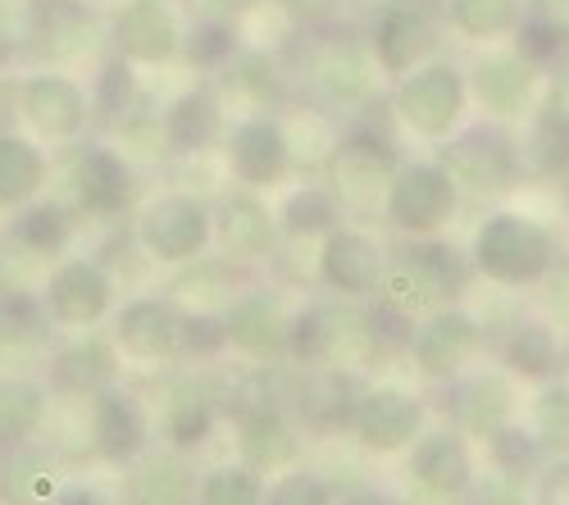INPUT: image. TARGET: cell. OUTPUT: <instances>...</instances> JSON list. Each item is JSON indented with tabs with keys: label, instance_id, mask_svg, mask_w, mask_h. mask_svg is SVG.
Wrapping results in <instances>:
<instances>
[{
	"label": "cell",
	"instance_id": "e575fe53",
	"mask_svg": "<svg viewBox=\"0 0 569 505\" xmlns=\"http://www.w3.org/2000/svg\"><path fill=\"white\" fill-rule=\"evenodd\" d=\"M201 505H260V487L247 469H219L206 478Z\"/></svg>",
	"mask_w": 569,
	"mask_h": 505
},
{
	"label": "cell",
	"instance_id": "f907efd6",
	"mask_svg": "<svg viewBox=\"0 0 569 505\" xmlns=\"http://www.w3.org/2000/svg\"><path fill=\"white\" fill-rule=\"evenodd\" d=\"M282 6H288L297 19H319V14L333 10V0H282Z\"/></svg>",
	"mask_w": 569,
	"mask_h": 505
},
{
	"label": "cell",
	"instance_id": "d6986e66",
	"mask_svg": "<svg viewBox=\"0 0 569 505\" xmlns=\"http://www.w3.org/2000/svg\"><path fill=\"white\" fill-rule=\"evenodd\" d=\"M473 87H479V101L488 110H519L529 101V91H533V69L529 60H519V55H492L483 60L479 69H473Z\"/></svg>",
	"mask_w": 569,
	"mask_h": 505
},
{
	"label": "cell",
	"instance_id": "8992f818",
	"mask_svg": "<svg viewBox=\"0 0 569 505\" xmlns=\"http://www.w3.org/2000/svg\"><path fill=\"white\" fill-rule=\"evenodd\" d=\"M510 173H515V160H510V147L497 132H473V137H465V142H456L451 155H447V178L465 182V188L497 192L510 182Z\"/></svg>",
	"mask_w": 569,
	"mask_h": 505
},
{
	"label": "cell",
	"instance_id": "681fc988",
	"mask_svg": "<svg viewBox=\"0 0 569 505\" xmlns=\"http://www.w3.org/2000/svg\"><path fill=\"white\" fill-rule=\"evenodd\" d=\"M19 478H23V492H19L23 501H28V496H46V492H51V483H46L51 474H41L37 465H19Z\"/></svg>",
	"mask_w": 569,
	"mask_h": 505
},
{
	"label": "cell",
	"instance_id": "7c38bea8",
	"mask_svg": "<svg viewBox=\"0 0 569 505\" xmlns=\"http://www.w3.org/2000/svg\"><path fill=\"white\" fill-rule=\"evenodd\" d=\"M473 337H479V329H473V319H465L460 310H442L433 314L429 324L419 329L415 337V355L429 374H451L465 364V355L473 351Z\"/></svg>",
	"mask_w": 569,
	"mask_h": 505
},
{
	"label": "cell",
	"instance_id": "f6af8a7d",
	"mask_svg": "<svg viewBox=\"0 0 569 505\" xmlns=\"http://www.w3.org/2000/svg\"><path fill=\"white\" fill-rule=\"evenodd\" d=\"M242 73H247L242 82L256 91V97H278V78H273V69H269L260 55H251V60L242 64Z\"/></svg>",
	"mask_w": 569,
	"mask_h": 505
},
{
	"label": "cell",
	"instance_id": "cb8c5ba5",
	"mask_svg": "<svg viewBox=\"0 0 569 505\" xmlns=\"http://www.w3.org/2000/svg\"><path fill=\"white\" fill-rule=\"evenodd\" d=\"M242 451H247V461H251V465H260V469H278L282 461H292L297 442H292L288 424H282L273 410H256V415L247 420V428H242Z\"/></svg>",
	"mask_w": 569,
	"mask_h": 505
},
{
	"label": "cell",
	"instance_id": "db71d44e",
	"mask_svg": "<svg viewBox=\"0 0 569 505\" xmlns=\"http://www.w3.org/2000/svg\"><path fill=\"white\" fill-rule=\"evenodd\" d=\"M342 505H383V501H378V496H369V492H360V496H347Z\"/></svg>",
	"mask_w": 569,
	"mask_h": 505
},
{
	"label": "cell",
	"instance_id": "ac0fdd59",
	"mask_svg": "<svg viewBox=\"0 0 569 505\" xmlns=\"http://www.w3.org/2000/svg\"><path fill=\"white\" fill-rule=\"evenodd\" d=\"M78 201L91 214H114L128 201V169L110 151H87L78 160Z\"/></svg>",
	"mask_w": 569,
	"mask_h": 505
},
{
	"label": "cell",
	"instance_id": "ee69618b",
	"mask_svg": "<svg viewBox=\"0 0 569 505\" xmlns=\"http://www.w3.org/2000/svg\"><path fill=\"white\" fill-rule=\"evenodd\" d=\"M565 37H569V32H565V28H556V23H551V19H542V14L525 23V41H529V51H533V55H551Z\"/></svg>",
	"mask_w": 569,
	"mask_h": 505
},
{
	"label": "cell",
	"instance_id": "4dcf8cb0",
	"mask_svg": "<svg viewBox=\"0 0 569 505\" xmlns=\"http://www.w3.org/2000/svg\"><path fill=\"white\" fill-rule=\"evenodd\" d=\"M315 73H319V87L338 101H351L369 87V69H365V55L356 51V46H333V51L319 60Z\"/></svg>",
	"mask_w": 569,
	"mask_h": 505
},
{
	"label": "cell",
	"instance_id": "52a82bcc",
	"mask_svg": "<svg viewBox=\"0 0 569 505\" xmlns=\"http://www.w3.org/2000/svg\"><path fill=\"white\" fill-rule=\"evenodd\" d=\"M23 110H28V119L41 132H51V137H73L87 123V97H82V91L69 78H56V73L28 82Z\"/></svg>",
	"mask_w": 569,
	"mask_h": 505
},
{
	"label": "cell",
	"instance_id": "4316f807",
	"mask_svg": "<svg viewBox=\"0 0 569 505\" xmlns=\"http://www.w3.org/2000/svg\"><path fill=\"white\" fill-rule=\"evenodd\" d=\"M187 492H192V478H187V469L178 461H169V455L147 461V465H141V474L132 478L137 505H182Z\"/></svg>",
	"mask_w": 569,
	"mask_h": 505
},
{
	"label": "cell",
	"instance_id": "83f0119b",
	"mask_svg": "<svg viewBox=\"0 0 569 505\" xmlns=\"http://www.w3.org/2000/svg\"><path fill=\"white\" fill-rule=\"evenodd\" d=\"M214 123H219V110L206 91H192V97H182L173 110H169V142L182 147V151H197L214 137Z\"/></svg>",
	"mask_w": 569,
	"mask_h": 505
},
{
	"label": "cell",
	"instance_id": "f1b7e54d",
	"mask_svg": "<svg viewBox=\"0 0 569 505\" xmlns=\"http://www.w3.org/2000/svg\"><path fill=\"white\" fill-rule=\"evenodd\" d=\"M529 155L542 173H560L569 169V110L565 105H547L533 123V137H529Z\"/></svg>",
	"mask_w": 569,
	"mask_h": 505
},
{
	"label": "cell",
	"instance_id": "5b68a950",
	"mask_svg": "<svg viewBox=\"0 0 569 505\" xmlns=\"http://www.w3.org/2000/svg\"><path fill=\"white\" fill-rule=\"evenodd\" d=\"M210 238V219L197 201H160L147 210V219H141V242H147L151 255L160 260H192Z\"/></svg>",
	"mask_w": 569,
	"mask_h": 505
},
{
	"label": "cell",
	"instance_id": "30bf717a",
	"mask_svg": "<svg viewBox=\"0 0 569 505\" xmlns=\"http://www.w3.org/2000/svg\"><path fill=\"white\" fill-rule=\"evenodd\" d=\"M319 264H323L328 287L351 292V296L373 292L378 279H383V260H378L373 242L360 238V233H333V238H328V246H323Z\"/></svg>",
	"mask_w": 569,
	"mask_h": 505
},
{
	"label": "cell",
	"instance_id": "d590c367",
	"mask_svg": "<svg viewBox=\"0 0 569 505\" xmlns=\"http://www.w3.org/2000/svg\"><path fill=\"white\" fill-rule=\"evenodd\" d=\"M510 360H515L525 374H547L551 364H556V342H551V333H542V329H519L515 342H510Z\"/></svg>",
	"mask_w": 569,
	"mask_h": 505
},
{
	"label": "cell",
	"instance_id": "5bb4252c",
	"mask_svg": "<svg viewBox=\"0 0 569 505\" xmlns=\"http://www.w3.org/2000/svg\"><path fill=\"white\" fill-rule=\"evenodd\" d=\"M223 324H228V337H232L237 346H247L251 355H278V351H288V333H292V324L282 319L278 301H269V296H247V301H237Z\"/></svg>",
	"mask_w": 569,
	"mask_h": 505
},
{
	"label": "cell",
	"instance_id": "d6a6232c",
	"mask_svg": "<svg viewBox=\"0 0 569 505\" xmlns=\"http://www.w3.org/2000/svg\"><path fill=\"white\" fill-rule=\"evenodd\" d=\"M519 0H451V14L469 37H497L515 23Z\"/></svg>",
	"mask_w": 569,
	"mask_h": 505
},
{
	"label": "cell",
	"instance_id": "d4e9b609",
	"mask_svg": "<svg viewBox=\"0 0 569 505\" xmlns=\"http://www.w3.org/2000/svg\"><path fill=\"white\" fill-rule=\"evenodd\" d=\"M223 242H228L232 251H242V255L269 251L273 228H269L264 205L251 201V196H232V201L223 205Z\"/></svg>",
	"mask_w": 569,
	"mask_h": 505
},
{
	"label": "cell",
	"instance_id": "ba28073f",
	"mask_svg": "<svg viewBox=\"0 0 569 505\" xmlns=\"http://www.w3.org/2000/svg\"><path fill=\"white\" fill-rule=\"evenodd\" d=\"M356 428L373 451H397L419 428V405L401 392H369L356 405Z\"/></svg>",
	"mask_w": 569,
	"mask_h": 505
},
{
	"label": "cell",
	"instance_id": "7a4b0ae2",
	"mask_svg": "<svg viewBox=\"0 0 569 505\" xmlns=\"http://www.w3.org/2000/svg\"><path fill=\"white\" fill-rule=\"evenodd\" d=\"M460 283H465V269L451 246H419L401 255L388 273V292L397 296V305H433L451 296Z\"/></svg>",
	"mask_w": 569,
	"mask_h": 505
},
{
	"label": "cell",
	"instance_id": "6da1fadb",
	"mask_svg": "<svg viewBox=\"0 0 569 505\" xmlns=\"http://www.w3.org/2000/svg\"><path fill=\"white\" fill-rule=\"evenodd\" d=\"M473 255H479L483 273H492V279L529 283L551 264V242H547V233L538 223L519 219V214H497V219L483 223Z\"/></svg>",
	"mask_w": 569,
	"mask_h": 505
},
{
	"label": "cell",
	"instance_id": "816d5d0a",
	"mask_svg": "<svg viewBox=\"0 0 569 505\" xmlns=\"http://www.w3.org/2000/svg\"><path fill=\"white\" fill-rule=\"evenodd\" d=\"M60 505H101L97 496H87V492H73V496H64Z\"/></svg>",
	"mask_w": 569,
	"mask_h": 505
},
{
	"label": "cell",
	"instance_id": "7dc6e473",
	"mask_svg": "<svg viewBox=\"0 0 569 505\" xmlns=\"http://www.w3.org/2000/svg\"><path fill=\"white\" fill-rule=\"evenodd\" d=\"M473 505H525V501L515 496V487H510V483H488V487H479Z\"/></svg>",
	"mask_w": 569,
	"mask_h": 505
},
{
	"label": "cell",
	"instance_id": "484cf974",
	"mask_svg": "<svg viewBox=\"0 0 569 505\" xmlns=\"http://www.w3.org/2000/svg\"><path fill=\"white\" fill-rule=\"evenodd\" d=\"M114 374V355L101 342H78L56 360V378L69 392H97Z\"/></svg>",
	"mask_w": 569,
	"mask_h": 505
},
{
	"label": "cell",
	"instance_id": "60d3db41",
	"mask_svg": "<svg viewBox=\"0 0 569 505\" xmlns=\"http://www.w3.org/2000/svg\"><path fill=\"white\" fill-rule=\"evenodd\" d=\"M206 428H210V410H206L201 401H182V405L173 410V424H169L173 442L192 446V442H201V437H206Z\"/></svg>",
	"mask_w": 569,
	"mask_h": 505
},
{
	"label": "cell",
	"instance_id": "7bdbcfd3",
	"mask_svg": "<svg viewBox=\"0 0 569 505\" xmlns=\"http://www.w3.org/2000/svg\"><path fill=\"white\" fill-rule=\"evenodd\" d=\"M182 342L192 351H219L228 342V324H219V319H192V324L182 329Z\"/></svg>",
	"mask_w": 569,
	"mask_h": 505
},
{
	"label": "cell",
	"instance_id": "4fadbf2b",
	"mask_svg": "<svg viewBox=\"0 0 569 505\" xmlns=\"http://www.w3.org/2000/svg\"><path fill=\"white\" fill-rule=\"evenodd\" d=\"M110 305V283L97 264H64L51 279V310L64 324H91Z\"/></svg>",
	"mask_w": 569,
	"mask_h": 505
},
{
	"label": "cell",
	"instance_id": "1f68e13d",
	"mask_svg": "<svg viewBox=\"0 0 569 505\" xmlns=\"http://www.w3.org/2000/svg\"><path fill=\"white\" fill-rule=\"evenodd\" d=\"M506 405H510L506 383L501 378H479L473 387H465V396H460V420L473 433H497L501 420H506Z\"/></svg>",
	"mask_w": 569,
	"mask_h": 505
},
{
	"label": "cell",
	"instance_id": "f35d334b",
	"mask_svg": "<svg viewBox=\"0 0 569 505\" xmlns=\"http://www.w3.org/2000/svg\"><path fill=\"white\" fill-rule=\"evenodd\" d=\"M269 505H328V487L310 474H292V478H282L273 487Z\"/></svg>",
	"mask_w": 569,
	"mask_h": 505
},
{
	"label": "cell",
	"instance_id": "b9f144b4",
	"mask_svg": "<svg viewBox=\"0 0 569 505\" xmlns=\"http://www.w3.org/2000/svg\"><path fill=\"white\" fill-rule=\"evenodd\" d=\"M232 51V32L223 28V23H201L197 32H192V60L197 64H214V60H223Z\"/></svg>",
	"mask_w": 569,
	"mask_h": 505
},
{
	"label": "cell",
	"instance_id": "8fae6325",
	"mask_svg": "<svg viewBox=\"0 0 569 505\" xmlns=\"http://www.w3.org/2000/svg\"><path fill=\"white\" fill-rule=\"evenodd\" d=\"M388 169H392V151L383 142H373V137L356 132L333 160V182L347 201H373L378 188H388Z\"/></svg>",
	"mask_w": 569,
	"mask_h": 505
},
{
	"label": "cell",
	"instance_id": "f5cc1de1",
	"mask_svg": "<svg viewBox=\"0 0 569 505\" xmlns=\"http://www.w3.org/2000/svg\"><path fill=\"white\" fill-rule=\"evenodd\" d=\"M197 6H206V10H214V14H223V10H232L237 0H197Z\"/></svg>",
	"mask_w": 569,
	"mask_h": 505
},
{
	"label": "cell",
	"instance_id": "9a60e30c",
	"mask_svg": "<svg viewBox=\"0 0 569 505\" xmlns=\"http://www.w3.org/2000/svg\"><path fill=\"white\" fill-rule=\"evenodd\" d=\"M119 337L132 355H169L182 342V319L164 301H132L119 314Z\"/></svg>",
	"mask_w": 569,
	"mask_h": 505
},
{
	"label": "cell",
	"instance_id": "8d00e7d4",
	"mask_svg": "<svg viewBox=\"0 0 569 505\" xmlns=\"http://www.w3.org/2000/svg\"><path fill=\"white\" fill-rule=\"evenodd\" d=\"M64 214L60 210H51V205H41V210H32L23 223H19V242H28L37 255H46V251H56L60 242H64Z\"/></svg>",
	"mask_w": 569,
	"mask_h": 505
},
{
	"label": "cell",
	"instance_id": "603a6c76",
	"mask_svg": "<svg viewBox=\"0 0 569 505\" xmlns=\"http://www.w3.org/2000/svg\"><path fill=\"white\" fill-rule=\"evenodd\" d=\"M41 188V155L23 137H0V205H19Z\"/></svg>",
	"mask_w": 569,
	"mask_h": 505
},
{
	"label": "cell",
	"instance_id": "ffe728a7",
	"mask_svg": "<svg viewBox=\"0 0 569 505\" xmlns=\"http://www.w3.org/2000/svg\"><path fill=\"white\" fill-rule=\"evenodd\" d=\"M356 383L342 374V370H323L315 374L306 387H301V415L315 424V428H342L356 420Z\"/></svg>",
	"mask_w": 569,
	"mask_h": 505
},
{
	"label": "cell",
	"instance_id": "9c48e42d",
	"mask_svg": "<svg viewBox=\"0 0 569 505\" xmlns=\"http://www.w3.org/2000/svg\"><path fill=\"white\" fill-rule=\"evenodd\" d=\"M119 46L132 60H169L178 51V23L160 0H137L114 23Z\"/></svg>",
	"mask_w": 569,
	"mask_h": 505
},
{
	"label": "cell",
	"instance_id": "bcb514c9",
	"mask_svg": "<svg viewBox=\"0 0 569 505\" xmlns=\"http://www.w3.org/2000/svg\"><path fill=\"white\" fill-rule=\"evenodd\" d=\"M538 505H569V465H556V469L542 478Z\"/></svg>",
	"mask_w": 569,
	"mask_h": 505
},
{
	"label": "cell",
	"instance_id": "277c9868",
	"mask_svg": "<svg viewBox=\"0 0 569 505\" xmlns=\"http://www.w3.org/2000/svg\"><path fill=\"white\" fill-rule=\"evenodd\" d=\"M460 105H465V87H460V73H451V69H423V73L406 78L401 97H397L401 119L415 132H429V137L451 132Z\"/></svg>",
	"mask_w": 569,
	"mask_h": 505
},
{
	"label": "cell",
	"instance_id": "44dd1931",
	"mask_svg": "<svg viewBox=\"0 0 569 505\" xmlns=\"http://www.w3.org/2000/svg\"><path fill=\"white\" fill-rule=\"evenodd\" d=\"M415 474H419L423 487H433V492H460L469 483V451L456 437L438 433L415 451Z\"/></svg>",
	"mask_w": 569,
	"mask_h": 505
},
{
	"label": "cell",
	"instance_id": "3957f363",
	"mask_svg": "<svg viewBox=\"0 0 569 505\" xmlns=\"http://www.w3.org/2000/svg\"><path fill=\"white\" fill-rule=\"evenodd\" d=\"M388 210L410 233H429L451 214V178L438 164H415L401 169L388 182Z\"/></svg>",
	"mask_w": 569,
	"mask_h": 505
},
{
	"label": "cell",
	"instance_id": "836d02e7",
	"mask_svg": "<svg viewBox=\"0 0 569 505\" xmlns=\"http://www.w3.org/2000/svg\"><path fill=\"white\" fill-rule=\"evenodd\" d=\"M333 219H338V205H333V196L328 192H315V188H306V192H297L288 205H282V223L292 228V233H328L333 228Z\"/></svg>",
	"mask_w": 569,
	"mask_h": 505
},
{
	"label": "cell",
	"instance_id": "2e32d148",
	"mask_svg": "<svg viewBox=\"0 0 569 505\" xmlns=\"http://www.w3.org/2000/svg\"><path fill=\"white\" fill-rule=\"evenodd\" d=\"M373 41H378V60H383L388 69H410L433 41L429 14H423L419 6H392L383 19H378Z\"/></svg>",
	"mask_w": 569,
	"mask_h": 505
},
{
	"label": "cell",
	"instance_id": "f546056e",
	"mask_svg": "<svg viewBox=\"0 0 569 505\" xmlns=\"http://www.w3.org/2000/svg\"><path fill=\"white\" fill-rule=\"evenodd\" d=\"M41 420V392L23 378L0 383V442H23Z\"/></svg>",
	"mask_w": 569,
	"mask_h": 505
},
{
	"label": "cell",
	"instance_id": "e0dca14e",
	"mask_svg": "<svg viewBox=\"0 0 569 505\" xmlns=\"http://www.w3.org/2000/svg\"><path fill=\"white\" fill-rule=\"evenodd\" d=\"M288 164V142H282V128L269 119L242 123L232 137V169L247 182H273Z\"/></svg>",
	"mask_w": 569,
	"mask_h": 505
},
{
	"label": "cell",
	"instance_id": "74e56055",
	"mask_svg": "<svg viewBox=\"0 0 569 505\" xmlns=\"http://www.w3.org/2000/svg\"><path fill=\"white\" fill-rule=\"evenodd\" d=\"M538 433L551 446H569V392L556 387L538 401Z\"/></svg>",
	"mask_w": 569,
	"mask_h": 505
},
{
	"label": "cell",
	"instance_id": "ab89813d",
	"mask_svg": "<svg viewBox=\"0 0 569 505\" xmlns=\"http://www.w3.org/2000/svg\"><path fill=\"white\" fill-rule=\"evenodd\" d=\"M128 97H132V73H128V64H110V69L101 73V87H97L101 114H123Z\"/></svg>",
	"mask_w": 569,
	"mask_h": 505
},
{
	"label": "cell",
	"instance_id": "c3c4849f",
	"mask_svg": "<svg viewBox=\"0 0 569 505\" xmlns=\"http://www.w3.org/2000/svg\"><path fill=\"white\" fill-rule=\"evenodd\" d=\"M497 451L506 455L510 465H529V461H533V446H525V437H515V433H506V437L497 442Z\"/></svg>",
	"mask_w": 569,
	"mask_h": 505
},
{
	"label": "cell",
	"instance_id": "7402d4cb",
	"mask_svg": "<svg viewBox=\"0 0 569 505\" xmlns=\"http://www.w3.org/2000/svg\"><path fill=\"white\" fill-rule=\"evenodd\" d=\"M91 433H97V446L110 455V461H128V455L141 446V415H137V405L128 396H101Z\"/></svg>",
	"mask_w": 569,
	"mask_h": 505
}]
</instances>
